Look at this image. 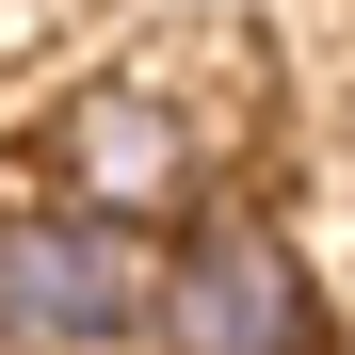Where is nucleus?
I'll return each mask as SVG.
<instances>
[{
  "label": "nucleus",
  "mask_w": 355,
  "mask_h": 355,
  "mask_svg": "<svg viewBox=\"0 0 355 355\" xmlns=\"http://www.w3.org/2000/svg\"><path fill=\"white\" fill-rule=\"evenodd\" d=\"M162 243L81 194H0V355H146Z\"/></svg>",
  "instance_id": "obj_2"
},
{
  "label": "nucleus",
  "mask_w": 355,
  "mask_h": 355,
  "mask_svg": "<svg viewBox=\"0 0 355 355\" xmlns=\"http://www.w3.org/2000/svg\"><path fill=\"white\" fill-rule=\"evenodd\" d=\"M146 355H323V275L275 210L210 194L162 226V291H146Z\"/></svg>",
  "instance_id": "obj_1"
},
{
  "label": "nucleus",
  "mask_w": 355,
  "mask_h": 355,
  "mask_svg": "<svg viewBox=\"0 0 355 355\" xmlns=\"http://www.w3.org/2000/svg\"><path fill=\"white\" fill-rule=\"evenodd\" d=\"M49 194H81L113 226H178V210H210V146L146 65H113V81H81L49 113Z\"/></svg>",
  "instance_id": "obj_3"
}]
</instances>
